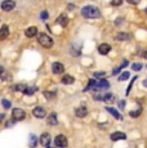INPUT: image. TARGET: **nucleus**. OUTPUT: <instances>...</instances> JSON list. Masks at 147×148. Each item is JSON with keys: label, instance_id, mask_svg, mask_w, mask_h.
I'll list each match as a JSON object with an SVG mask.
<instances>
[{"label": "nucleus", "instance_id": "aec40b11", "mask_svg": "<svg viewBox=\"0 0 147 148\" xmlns=\"http://www.w3.org/2000/svg\"><path fill=\"white\" fill-rule=\"evenodd\" d=\"M103 101L104 102H114L115 101V95L111 94V93H107V94H104V97H103Z\"/></svg>", "mask_w": 147, "mask_h": 148}, {"label": "nucleus", "instance_id": "2f4dec72", "mask_svg": "<svg viewBox=\"0 0 147 148\" xmlns=\"http://www.w3.org/2000/svg\"><path fill=\"white\" fill-rule=\"evenodd\" d=\"M126 1H128L129 4H133V5H135V4H138V3H139V0H126Z\"/></svg>", "mask_w": 147, "mask_h": 148}, {"label": "nucleus", "instance_id": "bb28decb", "mask_svg": "<svg viewBox=\"0 0 147 148\" xmlns=\"http://www.w3.org/2000/svg\"><path fill=\"white\" fill-rule=\"evenodd\" d=\"M121 3H123V0H111V4L114 7H119V5H121Z\"/></svg>", "mask_w": 147, "mask_h": 148}, {"label": "nucleus", "instance_id": "9b49d317", "mask_svg": "<svg viewBox=\"0 0 147 148\" xmlns=\"http://www.w3.org/2000/svg\"><path fill=\"white\" fill-rule=\"evenodd\" d=\"M9 35V28L7 25H3L1 26V31H0V40H5Z\"/></svg>", "mask_w": 147, "mask_h": 148}, {"label": "nucleus", "instance_id": "9d476101", "mask_svg": "<svg viewBox=\"0 0 147 148\" xmlns=\"http://www.w3.org/2000/svg\"><path fill=\"white\" fill-rule=\"evenodd\" d=\"M110 50H111V47H110L109 44H101L100 47H98V52H100V54H103V56L109 54Z\"/></svg>", "mask_w": 147, "mask_h": 148}, {"label": "nucleus", "instance_id": "4be33fe9", "mask_svg": "<svg viewBox=\"0 0 147 148\" xmlns=\"http://www.w3.org/2000/svg\"><path fill=\"white\" fill-rule=\"evenodd\" d=\"M26 85H23V84H18V85H16L14 86V89L16 90H18V92H25V90H26Z\"/></svg>", "mask_w": 147, "mask_h": 148}, {"label": "nucleus", "instance_id": "ddd939ff", "mask_svg": "<svg viewBox=\"0 0 147 148\" xmlns=\"http://www.w3.org/2000/svg\"><path fill=\"white\" fill-rule=\"evenodd\" d=\"M57 22H58V25H61L62 27H65V26H67V23H69V18H67L66 14H61V16L58 17Z\"/></svg>", "mask_w": 147, "mask_h": 148}, {"label": "nucleus", "instance_id": "412c9836", "mask_svg": "<svg viewBox=\"0 0 147 148\" xmlns=\"http://www.w3.org/2000/svg\"><path fill=\"white\" fill-rule=\"evenodd\" d=\"M128 38H129V35H128V34H124V32H120L116 36L117 40H128Z\"/></svg>", "mask_w": 147, "mask_h": 148}, {"label": "nucleus", "instance_id": "6e6552de", "mask_svg": "<svg viewBox=\"0 0 147 148\" xmlns=\"http://www.w3.org/2000/svg\"><path fill=\"white\" fill-rule=\"evenodd\" d=\"M52 71L56 75H59V73H62L65 71V66L62 63H59V62H54V63L52 64Z\"/></svg>", "mask_w": 147, "mask_h": 148}, {"label": "nucleus", "instance_id": "393cba45", "mask_svg": "<svg viewBox=\"0 0 147 148\" xmlns=\"http://www.w3.org/2000/svg\"><path fill=\"white\" fill-rule=\"evenodd\" d=\"M128 77H129V72H124V73H121V75H120L119 81H124V80H126Z\"/></svg>", "mask_w": 147, "mask_h": 148}, {"label": "nucleus", "instance_id": "f8f14e48", "mask_svg": "<svg viewBox=\"0 0 147 148\" xmlns=\"http://www.w3.org/2000/svg\"><path fill=\"white\" fill-rule=\"evenodd\" d=\"M125 138H126V135L123 132H115L114 134H111V140H114V142L120 140V139H125Z\"/></svg>", "mask_w": 147, "mask_h": 148}, {"label": "nucleus", "instance_id": "6ab92c4d", "mask_svg": "<svg viewBox=\"0 0 147 148\" xmlns=\"http://www.w3.org/2000/svg\"><path fill=\"white\" fill-rule=\"evenodd\" d=\"M29 140H30V142H29V146H30V147H35L36 144H38V139H36V136L34 135V134L30 135Z\"/></svg>", "mask_w": 147, "mask_h": 148}, {"label": "nucleus", "instance_id": "39448f33", "mask_svg": "<svg viewBox=\"0 0 147 148\" xmlns=\"http://www.w3.org/2000/svg\"><path fill=\"white\" fill-rule=\"evenodd\" d=\"M14 7H16V3L13 1V0H4V1L1 3V9L4 10V12H9V10H12Z\"/></svg>", "mask_w": 147, "mask_h": 148}, {"label": "nucleus", "instance_id": "7c9ffc66", "mask_svg": "<svg viewBox=\"0 0 147 148\" xmlns=\"http://www.w3.org/2000/svg\"><path fill=\"white\" fill-rule=\"evenodd\" d=\"M40 17H41V19H47L48 18V12H45L44 10V12L40 14Z\"/></svg>", "mask_w": 147, "mask_h": 148}, {"label": "nucleus", "instance_id": "a878e982", "mask_svg": "<svg viewBox=\"0 0 147 148\" xmlns=\"http://www.w3.org/2000/svg\"><path fill=\"white\" fill-rule=\"evenodd\" d=\"M44 94H45V97H47L48 99H50V101H52V98H54V97H56V93H54V92H53V93H50V92H45Z\"/></svg>", "mask_w": 147, "mask_h": 148}, {"label": "nucleus", "instance_id": "a211bd4d", "mask_svg": "<svg viewBox=\"0 0 147 148\" xmlns=\"http://www.w3.org/2000/svg\"><path fill=\"white\" fill-rule=\"evenodd\" d=\"M48 124L53 125V126H54V125H57V116H56L54 113H52V115L48 117Z\"/></svg>", "mask_w": 147, "mask_h": 148}, {"label": "nucleus", "instance_id": "473e14b6", "mask_svg": "<svg viewBox=\"0 0 147 148\" xmlns=\"http://www.w3.org/2000/svg\"><path fill=\"white\" fill-rule=\"evenodd\" d=\"M120 70H121V67H117V68H115V70L112 71V73H114V75H116V73H119V72H120Z\"/></svg>", "mask_w": 147, "mask_h": 148}, {"label": "nucleus", "instance_id": "20e7f679", "mask_svg": "<svg viewBox=\"0 0 147 148\" xmlns=\"http://www.w3.org/2000/svg\"><path fill=\"white\" fill-rule=\"evenodd\" d=\"M54 143H56V146L59 147V148H65V147H67L69 142H67V138H66V136L62 135V134H59V135L56 136Z\"/></svg>", "mask_w": 147, "mask_h": 148}, {"label": "nucleus", "instance_id": "e433bc0d", "mask_svg": "<svg viewBox=\"0 0 147 148\" xmlns=\"http://www.w3.org/2000/svg\"><path fill=\"white\" fill-rule=\"evenodd\" d=\"M146 13H147V9H146Z\"/></svg>", "mask_w": 147, "mask_h": 148}, {"label": "nucleus", "instance_id": "cd10ccee", "mask_svg": "<svg viewBox=\"0 0 147 148\" xmlns=\"http://www.w3.org/2000/svg\"><path fill=\"white\" fill-rule=\"evenodd\" d=\"M129 115H131L132 117H137V116H139V115H141V110H137L135 112H134V111H132V112L129 113Z\"/></svg>", "mask_w": 147, "mask_h": 148}, {"label": "nucleus", "instance_id": "7ed1b4c3", "mask_svg": "<svg viewBox=\"0 0 147 148\" xmlns=\"http://www.w3.org/2000/svg\"><path fill=\"white\" fill-rule=\"evenodd\" d=\"M12 117H13V120L21 121L26 117V113H25V111L21 110V108H14V110L12 111Z\"/></svg>", "mask_w": 147, "mask_h": 148}, {"label": "nucleus", "instance_id": "423d86ee", "mask_svg": "<svg viewBox=\"0 0 147 148\" xmlns=\"http://www.w3.org/2000/svg\"><path fill=\"white\" fill-rule=\"evenodd\" d=\"M39 142H40L41 146L48 147L50 144V142H52V138H50V135L48 134V133H43L40 136V139H39Z\"/></svg>", "mask_w": 147, "mask_h": 148}, {"label": "nucleus", "instance_id": "72a5a7b5", "mask_svg": "<svg viewBox=\"0 0 147 148\" xmlns=\"http://www.w3.org/2000/svg\"><path fill=\"white\" fill-rule=\"evenodd\" d=\"M119 106H120V108H124V107H125V102H124V101H120Z\"/></svg>", "mask_w": 147, "mask_h": 148}, {"label": "nucleus", "instance_id": "1a4fd4ad", "mask_svg": "<svg viewBox=\"0 0 147 148\" xmlns=\"http://www.w3.org/2000/svg\"><path fill=\"white\" fill-rule=\"evenodd\" d=\"M75 115L78 116V117H80V119L85 117V116L88 115V108H87V107H84V106H81V107L76 108V111H75Z\"/></svg>", "mask_w": 147, "mask_h": 148}, {"label": "nucleus", "instance_id": "c756f323", "mask_svg": "<svg viewBox=\"0 0 147 148\" xmlns=\"http://www.w3.org/2000/svg\"><path fill=\"white\" fill-rule=\"evenodd\" d=\"M104 75H106V72H104V71H103V72H95L94 73V77H103Z\"/></svg>", "mask_w": 147, "mask_h": 148}, {"label": "nucleus", "instance_id": "dca6fc26", "mask_svg": "<svg viewBox=\"0 0 147 148\" xmlns=\"http://www.w3.org/2000/svg\"><path fill=\"white\" fill-rule=\"evenodd\" d=\"M109 86H110V84H109V82H107L106 80H101L100 82H97L95 88H93V89H98V88H101V89H102V88H104V89H107Z\"/></svg>", "mask_w": 147, "mask_h": 148}, {"label": "nucleus", "instance_id": "2eb2a0df", "mask_svg": "<svg viewBox=\"0 0 147 148\" xmlns=\"http://www.w3.org/2000/svg\"><path fill=\"white\" fill-rule=\"evenodd\" d=\"M62 84H66V85H70V84H72L74 81H75V79L72 77V76H70V75H65L63 77H62Z\"/></svg>", "mask_w": 147, "mask_h": 148}, {"label": "nucleus", "instance_id": "f257e3e1", "mask_svg": "<svg viewBox=\"0 0 147 148\" xmlns=\"http://www.w3.org/2000/svg\"><path fill=\"white\" fill-rule=\"evenodd\" d=\"M81 14H83V17H85V18H88V19H95V18H100L101 17V12L98 10V8L92 7V5L84 7L83 10H81Z\"/></svg>", "mask_w": 147, "mask_h": 148}, {"label": "nucleus", "instance_id": "f704fd0d", "mask_svg": "<svg viewBox=\"0 0 147 148\" xmlns=\"http://www.w3.org/2000/svg\"><path fill=\"white\" fill-rule=\"evenodd\" d=\"M141 56H142L143 58H146V59H147V52H143L142 54H141Z\"/></svg>", "mask_w": 147, "mask_h": 148}, {"label": "nucleus", "instance_id": "4468645a", "mask_svg": "<svg viewBox=\"0 0 147 148\" xmlns=\"http://www.w3.org/2000/svg\"><path fill=\"white\" fill-rule=\"evenodd\" d=\"M26 36L27 38H32V36H35L36 34H38V28H36L35 26H31L29 28H26Z\"/></svg>", "mask_w": 147, "mask_h": 148}, {"label": "nucleus", "instance_id": "f3484780", "mask_svg": "<svg viewBox=\"0 0 147 148\" xmlns=\"http://www.w3.org/2000/svg\"><path fill=\"white\" fill-rule=\"evenodd\" d=\"M106 111H109V112H110V113H111V115H112V116H114V117H115V119H117V120H120V119H121V116H120V115H119V112H117V111H116V110H115V108H111V107H107V108H106Z\"/></svg>", "mask_w": 147, "mask_h": 148}, {"label": "nucleus", "instance_id": "b1692460", "mask_svg": "<svg viewBox=\"0 0 147 148\" xmlns=\"http://www.w3.org/2000/svg\"><path fill=\"white\" fill-rule=\"evenodd\" d=\"M1 104H3V107H4L5 110L10 108V102L8 101V99H3V101H1Z\"/></svg>", "mask_w": 147, "mask_h": 148}, {"label": "nucleus", "instance_id": "0eeeda50", "mask_svg": "<svg viewBox=\"0 0 147 148\" xmlns=\"http://www.w3.org/2000/svg\"><path fill=\"white\" fill-rule=\"evenodd\" d=\"M32 113H34L35 117L43 119V117H45V115H47V111H45L44 107H35L34 108V111H32Z\"/></svg>", "mask_w": 147, "mask_h": 148}, {"label": "nucleus", "instance_id": "5701e85b", "mask_svg": "<svg viewBox=\"0 0 147 148\" xmlns=\"http://www.w3.org/2000/svg\"><path fill=\"white\" fill-rule=\"evenodd\" d=\"M36 92V88H26V90H25V94H27V95H31V94H34V93Z\"/></svg>", "mask_w": 147, "mask_h": 148}, {"label": "nucleus", "instance_id": "f03ea898", "mask_svg": "<svg viewBox=\"0 0 147 148\" xmlns=\"http://www.w3.org/2000/svg\"><path fill=\"white\" fill-rule=\"evenodd\" d=\"M38 41H39V44L44 48H52L53 47V39L50 38V36H48L47 34H39Z\"/></svg>", "mask_w": 147, "mask_h": 148}, {"label": "nucleus", "instance_id": "c9c22d12", "mask_svg": "<svg viewBox=\"0 0 147 148\" xmlns=\"http://www.w3.org/2000/svg\"><path fill=\"white\" fill-rule=\"evenodd\" d=\"M143 86L147 88V79H146V80H143Z\"/></svg>", "mask_w": 147, "mask_h": 148}, {"label": "nucleus", "instance_id": "c85d7f7f", "mask_svg": "<svg viewBox=\"0 0 147 148\" xmlns=\"http://www.w3.org/2000/svg\"><path fill=\"white\" fill-rule=\"evenodd\" d=\"M133 70H135V71H139L141 68H142V64L141 63H133Z\"/></svg>", "mask_w": 147, "mask_h": 148}]
</instances>
